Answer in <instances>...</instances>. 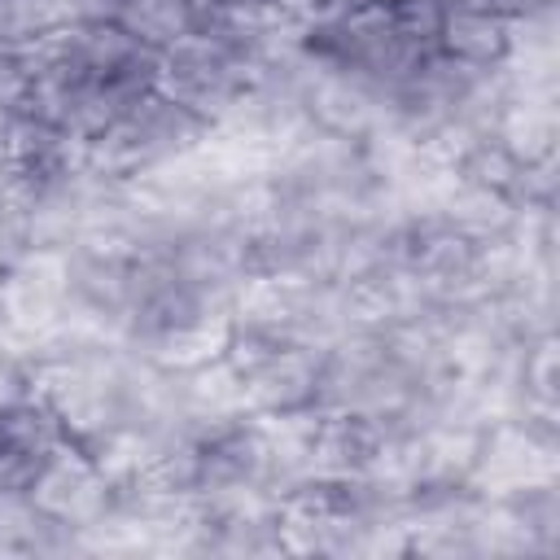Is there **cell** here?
Masks as SVG:
<instances>
[{"mask_svg": "<svg viewBox=\"0 0 560 560\" xmlns=\"http://www.w3.org/2000/svg\"><path fill=\"white\" fill-rule=\"evenodd\" d=\"M298 48L363 92L385 122V101L442 48V0H341L298 31Z\"/></svg>", "mask_w": 560, "mask_h": 560, "instance_id": "cell-3", "label": "cell"}, {"mask_svg": "<svg viewBox=\"0 0 560 560\" xmlns=\"http://www.w3.org/2000/svg\"><path fill=\"white\" fill-rule=\"evenodd\" d=\"M79 18V0H0V44H39Z\"/></svg>", "mask_w": 560, "mask_h": 560, "instance_id": "cell-11", "label": "cell"}, {"mask_svg": "<svg viewBox=\"0 0 560 560\" xmlns=\"http://www.w3.org/2000/svg\"><path fill=\"white\" fill-rule=\"evenodd\" d=\"M446 4H464V9H486V13H503V18H534V13H551L556 0H446Z\"/></svg>", "mask_w": 560, "mask_h": 560, "instance_id": "cell-13", "label": "cell"}, {"mask_svg": "<svg viewBox=\"0 0 560 560\" xmlns=\"http://www.w3.org/2000/svg\"><path fill=\"white\" fill-rule=\"evenodd\" d=\"M346 328L341 284L298 271H254L236 289L219 368L249 411L289 416L315 402L328 350Z\"/></svg>", "mask_w": 560, "mask_h": 560, "instance_id": "cell-1", "label": "cell"}, {"mask_svg": "<svg viewBox=\"0 0 560 560\" xmlns=\"http://www.w3.org/2000/svg\"><path fill=\"white\" fill-rule=\"evenodd\" d=\"M70 433L31 389L0 398V499H26L66 455Z\"/></svg>", "mask_w": 560, "mask_h": 560, "instance_id": "cell-8", "label": "cell"}, {"mask_svg": "<svg viewBox=\"0 0 560 560\" xmlns=\"http://www.w3.org/2000/svg\"><path fill=\"white\" fill-rule=\"evenodd\" d=\"M31 57L35 114L83 144L131 101L158 88V48L96 18H74L70 26L52 31L31 48Z\"/></svg>", "mask_w": 560, "mask_h": 560, "instance_id": "cell-2", "label": "cell"}, {"mask_svg": "<svg viewBox=\"0 0 560 560\" xmlns=\"http://www.w3.org/2000/svg\"><path fill=\"white\" fill-rule=\"evenodd\" d=\"M551 481H560V420H538L516 411L486 420L472 468H468L472 494L490 499V494L551 486Z\"/></svg>", "mask_w": 560, "mask_h": 560, "instance_id": "cell-7", "label": "cell"}, {"mask_svg": "<svg viewBox=\"0 0 560 560\" xmlns=\"http://www.w3.org/2000/svg\"><path fill=\"white\" fill-rule=\"evenodd\" d=\"M206 136H210V122H201L197 114H188L184 105H175L153 88L140 101H131L118 118H109L83 149L96 175L114 184H136L171 166L188 149H197Z\"/></svg>", "mask_w": 560, "mask_h": 560, "instance_id": "cell-6", "label": "cell"}, {"mask_svg": "<svg viewBox=\"0 0 560 560\" xmlns=\"http://www.w3.org/2000/svg\"><path fill=\"white\" fill-rule=\"evenodd\" d=\"M284 556H407V512L385 481L298 477L276 494Z\"/></svg>", "mask_w": 560, "mask_h": 560, "instance_id": "cell-4", "label": "cell"}, {"mask_svg": "<svg viewBox=\"0 0 560 560\" xmlns=\"http://www.w3.org/2000/svg\"><path fill=\"white\" fill-rule=\"evenodd\" d=\"M516 18L503 13H486V9H464V4H446L442 0V52L459 57L468 66L481 70H503L516 52Z\"/></svg>", "mask_w": 560, "mask_h": 560, "instance_id": "cell-9", "label": "cell"}, {"mask_svg": "<svg viewBox=\"0 0 560 560\" xmlns=\"http://www.w3.org/2000/svg\"><path fill=\"white\" fill-rule=\"evenodd\" d=\"M79 18L109 22L149 48H166L192 26V0H79Z\"/></svg>", "mask_w": 560, "mask_h": 560, "instance_id": "cell-10", "label": "cell"}, {"mask_svg": "<svg viewBox=\"0 0 560 560\" xmlns=\"http://www.w3.org/2000/svg\"><path fill=\"white\" fill-rule=\"evenodd\" d=\"M267 4H271L289 26H298V31H302V26L319 22L324 13H332L341 0H267Z\"/></svg>", "mask_w": 560, "mask_h": 560, "instance_id": "cell-12", "label": "cell"}, {"mask_svg": "<svg viewBox=\"0 0 560 560\" xmlns=\"http://www.w3.org/2000/svg\"><path fill=\"white\" fill-rule=\"evenodd\" d=\"M298 31H241L192 22L179 39L158 48V92L197 114L201 122H223L276 66Z\"/></svg>", "mask_w": 560, "mask_h": 560, "instance_id": "cell-5", "label": "cell"}]
</instances>
